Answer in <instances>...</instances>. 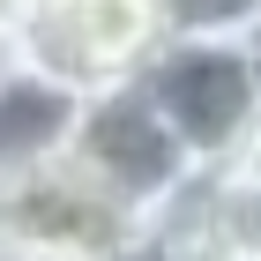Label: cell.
I'll list each match as a JSON object with an SVG mask.
<instances>
[{
    "instance_id": "obj_1",
    "label": "cell",
    "mask_w": 261,
    "mask_h": 261,
    "mask_svg": "<svg viewBox=\"0 0 261 261\" xmlns=\"http://www.w3.org/2000/svg\"><path fill=\"white\" fill-rule=\"evenodd\" d=\"M142 90L157 97L194 164H231L261 135V75L246 38H172L142 67Z\"/></svg>"
},
{
    "instance_id": "obj_2",
    "label": "cell",
    "mask_w": 261,
    "mask_h": 261,
    "mask_svg": "<svg viewBox=\"0 0 261 261\" xmlns=\"http://www.w3.org/2000/svg\"><path fill=\"white\" fill-rule=\"evenodd\" d=\"M0 231H15L30 261H120L142 239V209H127L75 157H53L0 187Z\"/></svg>"
},
{
    "instance_id": "obj_3",
    "label": "cell",
    "mask_w": 261,
    "mask_h": 261,
    "mask_svg": "<svg viewBox=\"0 0 261 261\" xmlns=\"http://www.w3.org/2000/svg\"><path fill=\"white\" fill-rule=\"evenodd\" d=\"M67 157H75L90 179H105L127 209H142V217L194 172L187 142L172 135V120H164L157 97L142 90V75L97 82V90L82 97V127H75V149H67Z\"/></svg>"
},
{
    "instance_id": "obj_4",
    "label": "cell",
    "mask_w": 261,
    "mask_h": 261,
    "mask_svg": "<svg viewBox=\"0 0 261 261\" xmlns=\"http://www.w3.org/2000/svg\"><path fill=\"white\" fill-rule=\"evenodd\" d=\"M82 97L90 90L53 82V75H38V67H22V60L8 67V82H0V187L75 149Z\"/></svg>"
},
{
    "instance_id": "obj_5",
    "label": "cell",
    "mask_w": 261,
    "mask_h": 261,
    "mask_svg": "<svg viewBox=\"0 0 261 261\" xmlns=\"http://www.w3.org/2000/svg\"><path fill=\"white\" fill-rule=\"evenodd\" d=\"M82 45H90V67L97 82H127L172 45V15L164 0H75Z\"/></svg>"
},
{
    "instance_id": "obj_6",
    "label": "cell",
    "mask_w": 261,
    "mask_h": 261,
    "mask_svg": "<svg viewBox=\"0 0 261 261\" xmlns=\"http://www.w3.org/2000/svg\"><path fill=\"white\" fill-rule=\"evenodd\" d=\"M172 38H246L261 22V0H164Z\"/></svg>"
},
{
    "instance_id": "obj_7",
    "label": "cell",
    "mask_w": 261,
    "mask_h": 261,
    "mask_svg": "<svg viewBox=\"0 0 261 261\" xmlns=\"http://www.w3.org/2000/svg\"><path fill=\"white\" fill-rule=\"evenodd\" d=\"M0 261H30V246H22L15 231H0Z\"/></svg>"
},
{
    "instance_id": "obj_8",
    "label": "cell",
    "mask_w": 261,
    "mask_h": 261,
    "mask_svg": "<svg viewBox=\"0 0 261 261\" xmlns=\"http://www.w3.org/2000/svg\"><path fill=\"white\" fill-rule=\"evenodd\" d=\"M8 67H15V38L0 30V82H8Z\"/></svg>"
},
{
    "instance_id": "obj_9",
    "label": "cell",
    "mask_w": 261,
    "mask_h": 261,
    "mask_svg": "<svg viewBox=\"0 0 261 261\" xmlns=\"http://www.w3.org/2000/svg\"><path fill=\"white\" fill-rule=\"evenodd\" d=\"M246 53H254V75H261V22L246 30Z\"/></svg>"
}]
</instances>
